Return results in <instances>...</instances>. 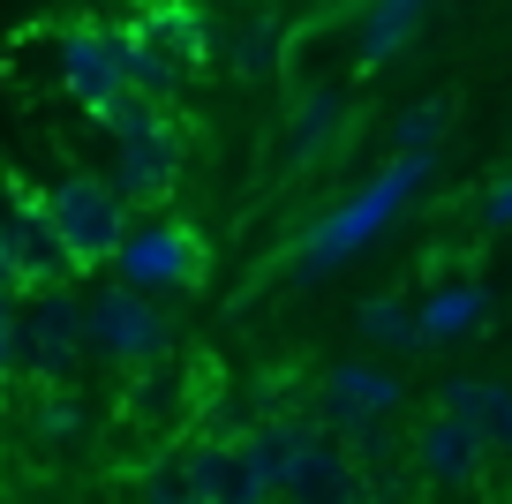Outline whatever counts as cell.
Here are the masks:
<instances>
[{"mask_svg":"<svg viewBox=\"0 0 512 504\" xmlns=\"http://www.w3.org/2000/svg\"><path fill=\"white\" fill-rule=\"evenodd\" d=\"M234 68L241 76H272L279 68V23H249V31L234 38Z\"/></svg>","mask_w":512,"mask_h":504,"instance_id":"obj_22","label":"cell"},{"mask_svg":"<svg viewBox=\"0 0 512 504\" xmlns=\"http://www.w3.org/2000/svg\"><path fill=\"white\" fill-rule=\"evenodd\" d=\"M128 31L144 38L151 53H166V61L181 68V76H196V68L219 53V31H211L204 16H196L189 0H144V16L128 23Z\"/></svg>","mask_w":512,"mask_h":504,"instance_id":"obj_13","label":"cell"},{"mask_svg":"<svg viewBox=\"0 0 512 504\" xmlns=\"http://www.w3.org/2000/svg\"><path fill=\"white\" fill-rule=\"evenodd\" d=\"M445 98H422V106H407L400 121H392V143H400V158H437V143H445Z\"/></svg>","mask_w":512,"mask_h":504,"instance_id":"obj_20","label":"cell"},{"mask_svg":"<svg viewBox=\"0 0 512 504\" xmlns=\"http://www.w3.org/2000/svg\"><path fill=\"white\" fill-rule=\"evenodd\" d=\"M106 143H113V189L128 196V211L136 204H166L181 181V166H189V128L174 121L166 106H151V98H121V106L106 113Z\"/></svg>","mask_w":512,"mask_h":504,"instance_id":"obj_2","label":"cell"},{"mask_svg":"<svg viewBox=\"0 0 512 504\" xmlns=\"http://www.w3.org/2000/svg\"><path fill=\"white\" fill-rule=\"evenodd\" d=\"M354 324H362V339H377V347H392V354H415V347H422V331H415V309H407V294H362Z\"/></svg>","mask_w":512,"mask_h":504,"instance_id":"obj_19","label":"cell"},{"mask_svg":"<svg viewBox=\"0 0 512 504\" xmlns=\"http://www.w3.org/2000/svg\"><path fill=\"white\" fill-rule=\"evenodd\" d=\"M83 347H91V339H83V301L68 294V286H31V294L16 301V369L38 392L76 377Z\"/></svg>","mask_w":512,"mask_h":504,"instance_id":"obj_4","label":"cell"},{"mask_svg":"<svg viewBox=\"0 0 512 504\" xmlns=\"http://www.w3.org/2000/svg\"><path fill=\"white\" fill-rule=\"evenodd\" d=\"M309 437H317V429H309L302 414H264V422H256L249 437H241V452H249V467L279 489V474H287L294 459H302V444H309Z\"/></svg>","mask_w":512,"mask_h":504,"instance_id":"obj_16","label":"cell"},{"mask_svg":"<svg viewBox=\"0 0 512 504\" xmlns=\"http://www.w3.org/2000/svg\"><path fill=\"white\" fill-rule=\"evenodd\" d=\"M482 316H490V294H482L475 279H452V286H437V294H422L415 331H422V347H437V339H467Z\"/></svg>","mask_w":512,"mask_h":504,"instance_id":"obj_15","label":"cell"},{"mask_svg":"<svg viewBox=\"0 0 512 504\" xmlns=\"http://www.w3.org/2000/svg\"><path fill=\"white\" fill-rule=\"evenodd\" d=\"M83 339H91V354H106V362H121V369H159L166 362V347H174V331H166V316H159V301L151 294H136V286H98L91 301H83Z\"/></svg>","mask_w":512,"mask_h":504,"instance_id":"obj_5","label":"cell"},{"mask_svg":"<svg viewBox=\"0 0 512 504\" xmlns=\"http://www.w3.org/2000/svg\"><path fill=\"white\" fill-rule=\"evenodd\" d=\"M400 407H407V384L377 362H332L324 399H317L324 437H354L362 422H400Z\"/></svg>","mask_w":512,"mask_h":504,"instance_id":"obj_9","label":"cell"},{"mask_svg":"<svg viewBox=\"0 0 512 504\" xmlns=\"http://www.w3.org/2000/svg\"><path fill=\"white\" fill-rule=\"evenodd\" d=\"M16 301H23V294H8V286H0V384L23 377V369H16Z\"/></svg>","mask_w":512,"mask_h":504,"instance_id":"obj_24","label":"cell"},{"mask_svg":"<svg viewBox=\"0 0 512 504\" xmlns=\"http://www.w3.org/2000/svg\"><path fill=\"white\" fill-rule=\"evenodd\" d=\"M0 264L8 279L31 294V286H68L76 264H68L61 234H53V211L38 189H23L16 174H0Z\"/></svg>","mask_w":512,"mask_h":504,"instance_id":"obj_6","label":"cell"},{"mask_svg":"<svg viewBox=\"0 0 512 504\" xmlns=\"http://www.w3.org/2000/svg\"><path fill=\"white\" fill-rule=\"evenodd\" d=\"M430 166H437V158H392V166H384L377 181H362V189H354L347 204H339V211H324V219L309 226L302 241H294L287 271H302V279H324V271L354 264V256H362L369 241L384 234V226H392L407 204H415V189L430 181Z\"/></svg>","mask_w":512,"mask_h":504,"instance_id":"obj_1","label":"cell"},{"mask_svg":"<svg viewBox=\"0 0 512 504\" xmlns=\"http://www.w3.org/2000/svg\"><path fill=\"white\" fill-rule=\"evenodd\" d=\"M422 8H430V0H377V8L362 16V68H384V61H392V53L415 38Z\"/></svg>","mask_w":512,"mask_h":504,"instance_id":"obj_18","label":"cell"},{"mask_svg":"<svg viewBox=\"0 0 512 504\" xmlns=\"http://www.w3.org/2000/svg\"><path fill=\"white\" fill-rule=\"evenodd\" d=\"M136 497H144V504H196V474H189V452H159L144 474H136Z\"/></svg>","mask_w":512,"mask_h":504,"instance_id":"obj_21","label":"cell"},{"mask_svg":"<svg viewBox=\"0 0 512 504\" xmlns=\"http://www.w3.org/2000/svg\"><path fill=\"white\" fill-rule=\"evenodd\" d=\"M339 121H347V91H309L302 113H294V136H287V166H309V158H324L339 143Z\"/></svg>","mask_w":512,"mask_h":504,"instance_id":"obj_17","label":"cell"},{"mask_svg":"<svg viewBox=\"0 0 512 504\" xmlns=\"http://www.w3.org/2000/svg\"><path fill=\"white\" fill-rule=\"evenodd\" d=\"M181 452H189V474H196V504H279L272 482L249 467L241 437H196Z\"/></svg>","mask_w":512,"mask_h":504,"instance_id":"obj_12","label":"cell"},{"mask_svg":"<svg viewBox=\"0 0 512 504\" xmlns=\"http://www.w3.org/2000/svg\"><path fill=\"white\" fill-rule=\"evenodd\" d=\"M31 429H38V437H76V429H83V414H76V399H68V384L38 392V414H31Z\"/></svg>","mask_w":512,"mask_h":504,"instance_id":"obj_23","label":"cell"},{"mask_svg":"<svg viewBox=\"0 0 512 504\" xmlns=\"http://www.w3.org/2000/svg\"><path fill=\"white\" fill-rule=\"evenodd\" d=\"M437 407H445L452 422L475 429V444L490 459H512V384H497V377H452Z\"/></svg>","mask_w":512,"mask_h":504,"instance_id":"obj_14","label":"cell"},{"mask_svg":"<svg viewBox=\"0 0 512 504\" xmlns=\"http://www.w3.org/2000/svg\"><path fill=\"white\" fill-rule=\"evenodd\" d=\"M482 219H490V226H512V174H497V189L482 196Z\"/></svg>","mask_w":512,"mask_h":504,"instance_id":"obj_25","label":"cell"},{"mask_svg":"<svg viewBox=\"0 0 512 504\" xmlns=\"http://www.w3.org/2000/svg\"><path fill=\"white\" fill-rule=\"evenodd\" d=\"M0 286H8V294H23V286H16V279H8V264H0Z\"/></svg>","mask_w":512,"mask_h":504,"instance_id":"obj_26","label":"cell"},{"mask_svg":"<svg viewBox=\"0 0 512 504\" xmlns=\"http://www.w3.org/2000/svg\"><path fill=\"white\" fill-rule=\"evenodd\" d=\"M279 504H369V474L354 467V452L339 437H309L302 444V459H294L287 474H279V489H272Z\"/></svg>","mask_w":512,"mask_h":504,"instance_id":"obj_10","label":"cell"},{"mask_svg":"<svg viewBox=\"0 0 512 504\" xmlns=\"http://www.w3.org/2000/svg\"><path fill=\"white\" fill-rule=\"evenodd\" d=\"M407 459H415V474H422L430 489H475L482 467H490V452L475 444V429L452 422L445 407L415 422V437H407Z\"/></svg>","mask_w":512,"mask_h":504,"instance_id":"obj_11","label":"cell"},{"mask_svg":"<svg viewBox=\"0 0 512 504\" xmlns=\"http://www.w3.org/2000/svg\"><path fill=\"white\" fill-rule=\"evenodd\" d=\"M113 279L136 286V294L196 286L204 279V241H196V226H181V219H136L128 241L113 249Z\"/></svg>","mask_w":512,"mask_h":504,"instance_id":"obj_8","label":"cell"},{"mask_svg":"<svg viewBox=\"0 0 512 504\" xmlns=\"http://www.w3.org/2000/svg\"><path fill=\"white\" fill-rule=\"evenodd\" d=\"M46 211H53V234H61V249H68V264H76V271L113 264V249H121L128 226H136L128 196L113 189V181H98V174L53 181V189H46Z\"/></svg>","mask_w":512,"mask_h":504,"instance_id":"obj_3","label":"cell"},{"mask_svg":"<svg viewBox=\"0 0 512 504\" xmlns=\"http://www.w3.org/2000/svg\"><path fill=\"white\" fill-rule=\"evenodd\" d=\"M53 76H61V91L76 98V113L106 121V113L128 98L121 31H106V23H61V31H53Z\"/></svg>","mask_w":512,"mask_h":504,"instance_id":"obj_7","label":"cell"}]
</instances>
